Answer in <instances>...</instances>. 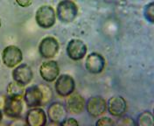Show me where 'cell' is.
<instances>
[{
	"label": "cell",
	"instance_id": "1",
	"mask_svg": "<svg viewBox=\"0 0 154 126\" xmlns=\"http://www.w3.org/2000/svg\"><path fill=\"white\" fill-rule=\"evenodd\" d=\"M78 6L72 0H61L56 8V16L62 23H71L78 16Z\"/></svg>",
	"mask_w": 154,
	"mask_h": 126
},
{
	"label": "cell",
	"instance_id": "2",
	"mask_svg": "<svg viewBox=\"0 0 154 126\" xmlns=\"http://www.w3.org/2000/svg\"><path fill=\"white\" fill-rule=\"evenodd\" d=\"M35 21L39 27L49 29L55 25L56 13L51 5H42L38 7L35 13Z\"/></svg>",
	"mask_w": 154,
	"mask_h": 126
},
{
	"label": "cell",
	"instance_id": "3",
	"mask_svg": "<svg viewBox=\"0 0 154 126\" xmlns=\"http://www.w3.org/2000/svg\"><path fill=\"white\" fill-rule=\"evenodd\" d=\"M24 99L19 96H7L5 97L3 112L6 116L15 119L20 117L23 111Z\"/></svg>",
	"mask_w": 154,
	"mask_h": 126
},
{
	"label": "cell",
	"instance_id": "4",
	"mask_svg": "<svg viewBox=\"0 0 154 126\" xmlns=\"http://www.w3.org/2000/svg\"><path fill=\"white\" fill-rule=\"evenodd\" d=\"M23 99L29 108H35L43 105L44 93L41 85H32L25 89Z\"/></svg>",
	"mask_w": 154,
	"mask_h": 126
},
{
	"label": "cell",
	"instance_id": "5",
	"mask_svg": "<svg viewBox=\"0 0 154 126\" xmlns=\"http://www.w3.org/2000/svg\"><path fill=\"white\" fill-rule=\"evenodd\" d=\"M2 60L5 67L9 68H15L22 62L23 53L21 49L16 46H7L3 50Z\"/></svg>",
	"mask_w": 154,
	"mask_h": 126
},
{
	"label": "cell",
	"instance_id": "6",
	"mask_svg": "<svg viewBox=\"0 0 154 126\" xmlns=\"http://www.w3.org/2000/svg\"><path fill=\"white\" fill-rule=\"evenodd\" d=\"M55 91L60 97H67L75 89V81L69 75H60L55 80Z\"/></svg>",
	"mask_w": 154,
	"mask_h": 126
},
{
	"label": "cell",
	"instance_id": "7",
	"mask_svg": "<svg viewBox=\"0 0 154 126\" xmlns=\"http://www.w3.org/2000/svg\"><path fill=\"white\" fill-rule=\"evenodd\" d=\"M87 112L91 117H99L107 112V102L103 97L95 96L88 98L86 102Z\"/></svg>",
	"mask_w": 154,
	"mask_h": 126
},
{
	"label": "cell",
	"instance_id": "8",
	"mask_svg": "<svg viewBox=\"0 0 154 126\" xmlns=\"http://www.w3.org/2000/svg\"><path fill=\"white\" fill-rule=\"evenodd\" d=\"M60 45L54 37L48 36L41 39L38 45V53L44 59H52L59 53Z\"/></svg>",
	"mask_w": 154,
	"mask_h": 126
},
{
	"label": "cell",
	"instance_id": "9",
	"mask_svg": "<svg viewBox=\"0 0 154 126\" xmlns=\"http://www.w3.org/2000/svg\"><path fill=\"white\" fill-rule=\"evenodd\" d=\"M11 76L14 81L23 87H26L32 81L33 73L32 68L27 64H19L12 70Z\"/></svg>",
	"mask_w": 154,
	"mask_h": 126
},
{
	"label": "cell",
	"instance_id": "10",
	"mask_svg": "<svg viewBox=\"0 0 154 126\" xmlns=\"http://www.w3.org/2000/svg\"><path fill=\"white\" fill-rule=\"evenodd\" d=\"M88 48L86 44L78 39H71L67 46V56L73 60H81L86 56Z\"/></svg>",
	"mask_w": 154,
	"mask_h": 126
},
{
	"label": "cell",
	"instance_id": "11",
	"mask_svg": "<svg viewBox=\"0 0 154 126\" xmlns=\"http://www.w3.org/2000/svg\"><path fill=\"white\" fill-rule=\"evenodd\" d=\"M107 110L112 116L119 118L125 115L127 111V103L123 97L114 96L107 102Z\"/></svg>",
	"mask_w": 154,
	"mask_h": 126
},
{
	"label": "cell",
	"instance_id": "12",
	"mask_svg": "<svg viewBox=\"0 0 154 126\" xmlns=\"http://www.w3.org/2000/svg\"><path fill=\"white\" fill-rule=\"evenodd\" d=\"M65 107L67 112L73 115H79L82 113L86 107V101L79 93H72L67 97Z\"/></svg>",
	"mask_w": 154,
	"mask_h": 126
},
{
	"label": "cell",
	"instance_id": "13",
	"mask_svg": "<svg viewBox=\"0 0 154 126\" xmlns=\"http://www.w3.org/2000/svg\"><path fill=\"white\" fill-rule=\"evenodd\" d=\"M39 75L47 82L54 81L60 75V67L57 61L48 60L43 62L39 67Z\"/></svg>",
	"mask_w": 154,
	"mask_h": 126
},
{
	"label": "cell",
	"instance_id": "14",
	"mask_svg": "<svg viewBox=\"0 0 154 126\" xmlns=\"http://www.w3.org/2000/svg\"><path fill=\"white\" fill-rule=\"evenodd\" d=\"M105 59L98 53H91L86 58L85 68L91 74L97 75L103 71L105 68Z\"/></svg>",
	"mask_w": 154,
	"mask_h": 126
},
{
	"label": "cell",
	"instance_id": "15",
	"mask_svg": "<svg viewBox=\"0 0 154 126\" xmlns=\"http://www.w3.org/2000/svg\"><path fill=\"white\" fill-rule=\"evenodd\" d=\"M67 111L66 107L63 103L60 102L52 103L48 109V116L49 120L55 124H59L67 118Z\"/></svg>",
	"mask_w": 154,
	"mask_h": 126
},
{
	"label": "cell",
	"instance_id": "16",
	"mask_svg": "<svg viewBox=\"0 0 154 126\" xmlns=\"http://www.w3.org/2000/svg\"><path fill=\"white\" fill-rule=\"evenodd\" d=\"M48 122V115L39 107L32 108L26 113V123L30 126H44Z\"/></svg>",
	"mask_w": 154,
	"mask_h": 126
},
{
	"label": "cell",
	"instance_id": "17",
	"mask_svg": "<svg viewBox=\"0 0 154 126\" xmlns=\"http://www.w3.org/2000/svg\"><path fill=\"white\" fill-rule=\"evenodd\" d=\"M136 125L138 126H152L153 125V116L152 112L150 111H144L141 114H139L137 118V122H136Z\"/></svg>",
	"mask_w": 154,
	"mask_h": 126
},
{
	"label": "cell",
	"instance_id": "18",
	"mask_svg": "<svg viewBox=\"0 0 154 126\" xmlns=\"http://www.w3.org/2000/svg\"><path fill=\"white\" fill-rule=\"evenodd\" d=\"M25 92V88L23 86L19 85L16 81L10 82L7 86V96H19L23 97Z\"/></svg>",
	"mask_w": 154,
	"mask_h": 126
},
{
	"label": "cell",
	"instance_id": "19",
	"mask_svg": "<svg viewBox=\"0 0 154 126\" xmlns=\"http://www.w3.org/2000/svg\"><path fill=\"white\" fill-rule=\"evenodd\" d=\"M144 15L145 20L149 21L150 23L153 24L154 23V3L151 2L148 4L144 10Z\"/></svg>",
	"mask_w": 154,
	"mask_h": 126
},
{
	"label": "cell",
	"instance_id": "20",
	"mask_svg": "<svg viewBox=\"0 0 154 126\" xmlns=\"http://www.w3.org/2000/svg\"><path fill=\"white\" fill-rule=\"evenodd\" d=\"M41 86H42V89H43V93H44L43 105H47L53 97V91H52L51 88L48 85H41Z\"/></svg>",
	"mask_w": 154,
	"mask_h": 126
},
{
	"label": "cell",
	"instance_id": "21",
	"mask_svg": "<svg viewBox=\"0 0 154 126\" xmlns=\"http://www.w3.org/2000/svg\"><path fill=\"white\" fill-rule=\"evenodd\" d=\"M116 123L109 117L107 116H103L101 118H99L96 123V125H114Z\"/></svg>",
	"mask_w": 154,
	"mask_h": 126
},
{
	"label": "cell",
	"instance_id": "22",
	"mask_svg": "<svg viewBox=\"0 0 154 126\" xmlns=\"http://www.w3.org/2000/svg\"><path fill=\"white\" fill-rule=\"evenodd\" d=\"M120 121L118 122V124H122V125H136V122L133 121V119L131 117L124 115L123 116L119 117Z\"/></svg>",
	"mask_w": 154,
	"mask_h": 126
},
{
	"label": "cell",
	"instance_id": "23",
	"mask_svg": "<svg viewBox=\"0 0 154 126\" xmlns=\"http://www.w3.org/2000/svg\"><path fill=\"white\" fill-rule=\"evenodd\" d=\"M60 125H67V126H76L79 125V123L77 122L76 120L73 117H70V118H66L65 120H63Z\"/></svg>",
	"mask_w": 154,
	"mask_h": 126
},
{
	"label": "cell",
	"instance_id": "24",
	"mask_svg": "<svg viewBox=\"0 0 154 126\" xmlns=\"http://www.w3.org/2000/svg\"><path fill=\"white\" fill-rule=\"evenodd\" d=\"M32 2L33 0H16V3L21 7H29Z\"/></svg>",
	"mask_w": 154,
	"mask_h": 126
},
{
	"label": "cell",
	"instance_id": "25",
	"mask_svg": "<svg viewBox=\"0 0 154 126\" xmlns=\"http://www.w3.org/2000/svg\"><path fill=\"white\" fill-rule=\"evenodd\" d=\"M3 114H4L3 109L0 108V123H1V122H2V120H3Z\"/></svg>",
	"mask_w": 154,
	"mask_h": 126
},
{
	"label": "cell",
	"instance_id": "26",
	"mask_svg": "<svg viewBox=\"0 0 154 126\" xmlns=\"http://www.w3.org/2000/svg\"><path fill=\"white\" fill-rule=\"evenodd\" d=\"M1 26H2V23H1V19H0V28H1Z\"/></svg>",
	"mask_w": 154,
	"mask_h": 126
}]
</instances>
